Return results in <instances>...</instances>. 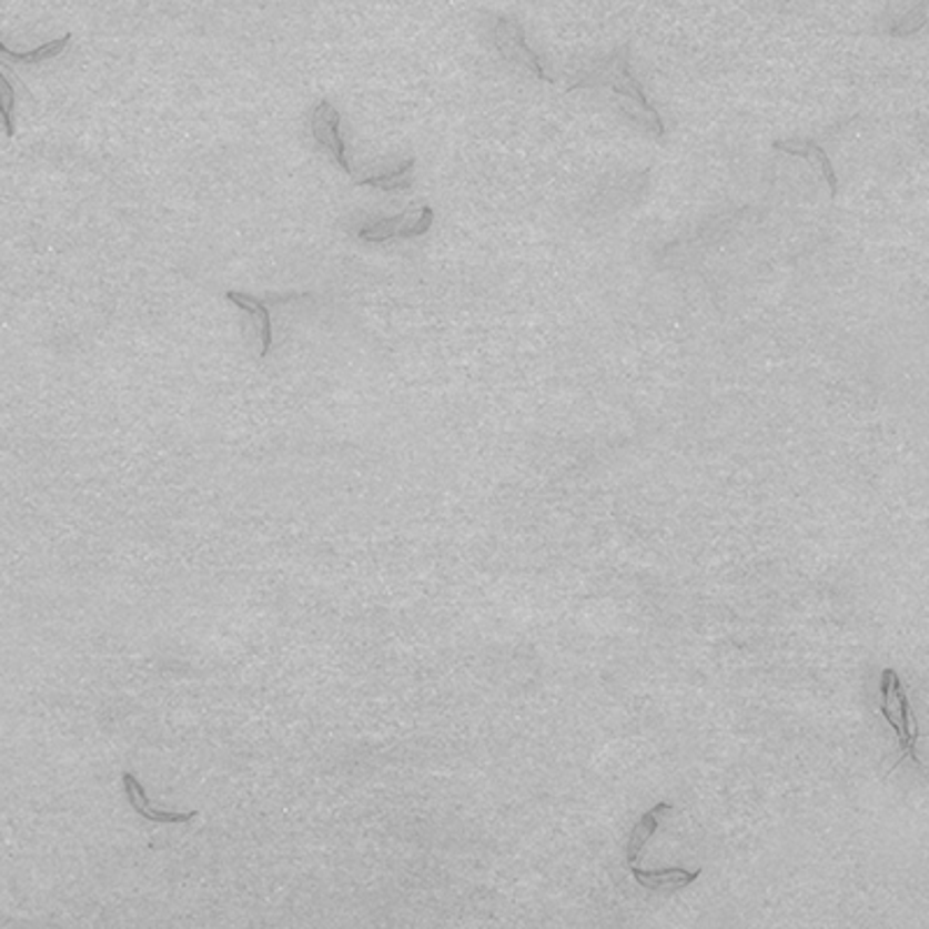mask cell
Segmentation results:
<instances>
[{
    "instance_id": "cell-1",
    "label": "cell",
    "mask_w": 929,
    "mask_h": 929,
    "mask_svg": "<svg viewBox=\"0 0 929 929\" xmlns=\"http://www.w3.org/2000/svg\"><path fill=\"white\" fill-rule=\"evenodd\" d=\"M597 87H607L614 93H620L623 98L630 100V105H635L639 110V119H642V125L646 131H650L653 135H658V138L665 133V125H663V119H660L658 110L648 103V98H646L642 84L633 78L630 44H623L607 59L597 61L588 72L582 74V78H576L567 87V91L597 89Z\"/></svg>"
},
{
    "instance_id": "cell-2",
    "label": "cell",
    "mask_w": 929,
    "mask_h": 929,
    "mask_svg": "<svg viewBox=\"0 0 929 929\" xmlns=\"http://www.w3.org/2000/svg\"><path fill=\"white\" fill-rule=\"evenodd\" d=\"M881 714L888 718V723L895 727L899 737V763L903 758H911L918 763L916 756V741H918V727L913 716L909 714V699L907 693L901 688V681L895 669H883L881 674ZM899 763L892 765V769L899 767Z\"/></svg>"
},
{
    "instance_id": "cell-3",
    "label": "cell",
    "mask_w": 929,
    "mask_h": 929,
    "mask_svg": "<svg viewBox=\"0 0 929 929\" xmlns=\"http://www.w3.org/2000/svg\"><path fill=\"white\" fill-rule=\"evenodd\" d=\"M435 221L433 208H416L388 219H376L359 231V238L365 242H386L393 238H418L431 231Z\"/></svg>"
},
{
    "instance_id": "cell-4",
    "label": "cell",
    "mask_w": 929,
    "mask_h": 929,
    "mask_svg": "<svg viewBox=\"0 0 929 929\" xmlns=\"http://www.w3.org/2000/svg\"><path fill=\"white\" fill-rule=\"evenodd\" d=\"M495 44H497V49L502 52V57H505L507 61H512V63H516L521 68H527L542 82H551L546 78V72H544L542 63H539V57L533 52L531 47H527L525 36H523V29H521L518 21H514V19H497V23H495Z\"/></svg>"
},
{
    "instance_id": "cell-5",
    "label": "cell",
    "mask_w": 929,
    "mask_h": 929,
    "mask_svg": "<svg viewBox=\"0 0 929 929\" xmlns=\"http://www.w3.org/2000/svg\"><path fill=\"white\" fill-rule=\"evenodd\" d=\"M310 129H312L314 140L335 159V163L342 170H346V174H351V168L346 161V142L342 138V117L335 110V105L329 103V100H321L312 112Z\"/></svg>"
},
{
    "instance_id": "cell-6",
    "label": "cell",
    "mask_w": 929,
    "mask_h": 929,
    "mask_svg": "<svg viewBox=\"0 0 929 929\" xmlns=\"http://www.w3.org/2000/svg\"><path fill=\"white\" fill-rule=\"evenodd\" d=\"M774 149H778V152L792 154V156L809 159L822 172L825 182L830 184L832 198H837V189H839V184H837V172L832 168L830 156L825 154V149L818 142H814V140H778V142H774Z\"/></svg>"
},
{
    "instance_id": "cell-7",
    "label": "cell",
    "mask_w": 929,
    "mask_h": 929,
    "mask_svg": "<svg viewBox=\"0 0 929 929\" xmlns=\"http://www.w3.org/2000/svg\"><path fill=\"white\" fill-rule=\"evenodd\" d=\"M630 871L635 876V881L646 888V890H656V892H665V890H679L684 886H690L693 881H697L701 869L695 871H686V869H663V871H644L637 869L635 865H630Z\"/></svg>"
},
{
    "instance_id": "cell-8",
    "label": "cell",
    "mask_w": 929,
    "mask_h": 929,
    "mask_svg": "<svg viewBox=\"0 0 929 929\" xmlns=\"http://www.w3.org/2000/svg\"><path fill=\"white\" fill-rule=\"evenodd\" d=\"M669 811H671V805H667V801H663V805H658L656 809H650L648 814H644V818L639 820V825L635 827L633 835H630V841H627V865H635V862H637L639 852H642V848L646 846V841H648L653 835H656L660 818H663L665 814H669Z\"/></svg>"
},
{
    "instance_id": "cell-9",
    "label": "cell",
    "mask_w": 929,
    "mask_h": 929,
    "mask_svg": "<svg viewBox=\"0 0 929 929\" xmlns=\"http://www.w3.org/2000/svg\"><path fill=\"white\" fill-rule=\"evenodd\" d=\"M225 297L235 303L240 310H244L251 316H259L261 319V337H263V349L261 354L267 356L270 349H272V316H270V307L263 303V300L254 297V295H246V293H238V291H229Z\"/></svg>"
},
{
    "instance_id": "cell-10",
    "label": "cell",
    "mask_w": 929,
    "mask_h": 929,
    "mask_svg": "<svg viewBox=\"0 0 929 929\" xmlns=\"http://www.w3.org/2000/svg\"><path fill=\"white\" fill-rule=\"evenodd\" d=\"M70 40H72V36L68 33V36H63V38H59V40L44 42V44H40V47H36V49H31V52H14V49H10V47H6L3 42H0V59H6V61H10V63H29V65L44 63V61H49V59L59 57V54L63 52V49L70 44Z\"/></svg>"
},
{
    "instance_id": "cell-11",
    "label": "cell",
    "mask_w": 929,
    "mask_h": 929,
    "mask_svg": "<svg viewBox=\"0 0 929 929\" xmlns=\"http://www.w3.org/2000/svg\"><path fill=\"white\" fill-rule=\"evenodd\" d=\"M416 161L407 159L403 165L395 168L393 172H384V174H372V178L359 180L361 186H374V189H384V191H400V189H407L412 184V170H414Z\"/></svg>"
},
{
    "instance_id": "cell-12",
    "label": "cell",
    "mask_w": 929,
    "mask_h": 929,
    "mask_svg": "<svg viewBox=\"0 0 929 929\" xmlns=\"http://www.w3.org/2000/svg\"><path fill=\"white\" fill-rule=\"evenodd\" d=\"M0 121L6 125L8 138L14 135V87L8 74L0 70Z\"/></svg>"
},
{
    "instance_id": "cell-13",
    "label": "cell",
    "mask_w": 929,
    "mask_h": 929,
    "mask_svg": "<svg viewBox=\"0 0 929 929\" xmlns=\"http://www.w3.org/2000/svg\"><path fill=\"white\" fill-rule=\"evenodd\" d=\"M927 23V3H920L913 12H909L907 17H903L897 27H892L890 29V36H911V33H916V31H920L922 27Z\"/></svg>"
}]
</instances>
